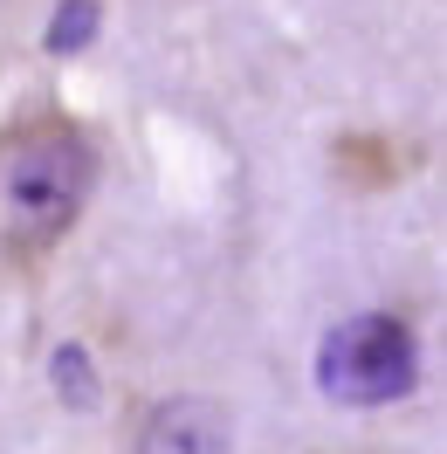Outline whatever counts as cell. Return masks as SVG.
I'll return each instance as SVG.
<instances>
[{
    "label": "cell",
    "instance_id": "2",
    "mask_svg": "<svg viewBox=\"0 0 447 454\" xmlns=\"http://www.w3.org/2000/svg\"><path fill=\"white\" fill-rule=\"evenodd\" d=\"M317 379L324 393L344 399V406H386V399H406L420 379V344L406 331V317L392 310H365L351 324H337L324 351H317Z\"/></svg>",
    "mask_w": 447,
    "mask_h": 454
},
{
    "label": "cell",
    "instance_id": "1",
    "mask_svg": "<svg viewBox=\"0 0 447 454\" xmlns=\"http://www.w3.org/2000/svg\"><path fill=\"white\" fill-rule=\"evenodd\" d=\"M97 186V138L69 111H28L0 124V255L42 269L83 221Z\"/></svg>",
    "mask_w": 447,
    "mask_h": 454
},
{
    "label": "cell",
    "instance_id": "3",
    "mask_svg": "<svg viewBox=\"0 0 447 454\" xmlns=\"http://www.w3.org/2000/svg\"><path fill=\"white\" fill-rule=\"evenodd\" d=\"M413 159H420V152H413V145H399L392 131H344V138L331 145L337 179H344V186H365V193H386V186H399Z\"/></svg>",
    "mask_w": 447,
    "mask_h": 454
}]
</instances>
